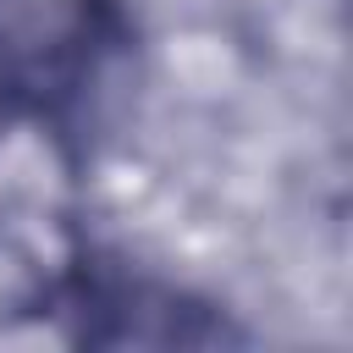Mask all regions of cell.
Returning <instances> with one entry per match:
<instances>
[{"label": "cell", "mask_w": 353, "mask_h": 353, "mask_svg": "<svg viewBox=\"0 0 353 353\" xmlns=\"http://www.w3.org/2000/svg\"><path fill=\"white\" fill-rule=\"evenodd\" d=\"M127 44L116 0H0V83L44 121L83 110Z\"/></svg>", "instance_id": "6da1fadb"}]
</instances>
